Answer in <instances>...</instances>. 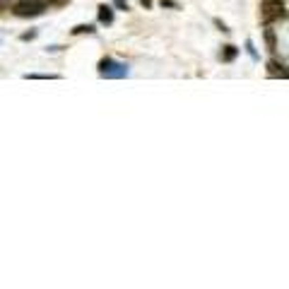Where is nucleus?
Masks as SVG:
<instances>
[{"instance_id": "1", "label": "nucleus", "mask_w": 289, "mask_h": 289, "mask_svg": "<svg viewBox=\"0 0 289 289\" xmlns=\"http://www.w3.org/2000/svg\"><path fill=\"white\" fill-rule=\"evenodd\" d=\"M287 8H284V3L282 0H263L261 3V19L265 27H272L275 22H280V19H287Z\"/></svg>"}, {"instance_id": "2", "label": "nucleus", "mask_w": 289, "mask_h": 289, "mask_svg": "<svg viewBox=\"0 0 289 289\" xmlns=\"http://www.w3.org/2000/svg\"><path fill=\"white\" fill-rule=\"evenodd\" d=\"M46 8H48L46 0H19L17 5L12 8V12L17 17H39V15L46 12Z\"/></svg>"}, {"instance_id": "3", "label": "nucleus", "mask_w": 289, "mask_h": 289, "mask_svg": "<svg viewBox=\"0 0 289 289\" xmlns=\"http://www.w3.org/2000/svg\"><path fill=\"white\" fill-rule=\"evenodd\" d=\"M99 75H101V77H126L128 68H126V65L113 63L111 58H104V61L99 63Z\"/></svg>"}, {"instance_id": "4", "label": "nucleus", "mask_w": 289, "mask_h": 289, "mask_svg": "<svg viewBox=\"0 0 289 289\" xmlns=\"http://www.w3.org/2000/svg\"><path fill=\"white\" fill-rule=\"evenodd\" d=\"M236 55H239V48H236V46H232V44H226L224 48L219 51V61H222V63H232Z\"/></svg>"}, {"instance_id": "5", "label": "nucleus", "mask_w": 289, "mask_h": 289, "mask_svg": "<svg viewBox=\"0 0 289 289\" xmlns=\"http://www.w3.org/2000/svg\"><path fill=\"white\" fill-rule=\"evenodd\" d=\"M113 22V10L108 8V5H99V24H111Z\"/></svg>"}, {"instance_id": "6", "label": "nucleus", "mask_w": 289, "mask_h": 289, "mask_svg": "<svg viewBox=\"0 0 289 289\" xmlns=\"http://www.w3.org/2000/svg\"><path fill=\"white\" fill-rule=\"evenodd\" d=\"M97 29H94V24H77V27L72 29V34L80 36V34H94Z\"/></svg>"}, {"instance_id": "7", "label": "nucleus", "mask_w": 289, "mask_h": 289, "mask_svg": "<svg viewBox=\"0 0 289 289\" xmlns=\"http://www.w3.org/2000/svg\"><path fill=\"white\" fill-rule=\"evenodd\" d=\"M36 34H39V32H36V29H32V32H24L19 39H22V41H32V39H36Z\"/></svg>"}, {"instance_id": "8", "label": "nucleus", "mask_w": 289, "mask_h": 289, "mask_svg": "<svg viewBox=\"0 0 289 289\" xmlns=\"http://www.w3.org/2000/svg\"><path fill=\"white\" fill-rule=\"evenodd\" d=\"M272 77H284V80H289V68H284V65H282V68H280L277 72H275Z\"/></svg>"}, {"instance_id": "9", "label": "nucleus", "mask_w": 289, "mask_h": 289, "mask_svg": "<svg viewBox=\"0 0 289 289\" xmlns=\"http://www.w3.org/2000/svg\"><path fill=\"white\" fill-rule=\"evenodd\" d=\"M246 48H248V53H251V58H253V61H258V53H255V48H253V44H251V41L246 44Z\"/></svg>"}, {"instance_id": "10", "label": "nucleus", "mask_w": 289, "mask_h": 289, "mask_svg": "<svg viewBox=\"0 0 289 289\" xmlns=\"http://www.w3.org/2000/svg\"><path fill=\"white\" fill-rule=\"evenodd\" d=\"M113 5H116L118 10H128V3H126V0H113Z\"/></svg>"}, {"instance_id": "11", "label": "nucleus", "mask_w": 289, "mask_h": 289, "mask_svg": "<svg viewBox=\"0 0 289 289\" xmlns=\"http://www.w3.org/2000/svg\"><path fill=\"white\" fill-rule=\"evenodd\" d=\"M162 5H164V8H179L174 0H162Z\"/></svg>"}, {"instance_id": "12", "label": "nucleus", "mask_w": 289, "mask_h": 289, "mask_svg": "<svg viewBox=\"0 0 289 289\" xmlns=\"http://www.w3.org/2000/svg\"><path fill=\"white\" fill-rule=\"evenodd\" d=\"M215 24H217V27H219V29H222V32H229V29H226V24H224V22H222V19H215Z\"/></svg>"}, {"instance_id": "13", "label": "nucleus", "mask_w": 289, "mask_h": 289, "mask_svg": "<svg viewBox=\"0 0 289 289\" xmlns=\"http://www.w3.org/2000/svg\"><path fill=\"white\" fill-rule=\"evenodd\" d=\"M8 8H10V3H8V0H0V12H5Z\"/></svg>"}, {"instance_id": "14", "label": "nucleus", "mask_w": 289, "mask_h": 289, "mask_svg": "<svg viewBox=\"0 0 289 289\" xmlns=\"http://www.w3.org/2000/svg\"><path fill=\"white\" fill-rule=\"evenodd\" d=\"M48 5H63V3H68V0H46Z\"/></svg>"}, {"instance_id": "15", "label": "nucleus", "mask_w": 289, "mask_h": 289, "mask_svg": "<svg viewBox=\"0 0 289 289\" xmlns=\"http://www.w3.org/2000/svg\"><path fill=\"white\" fill-rule=\"evenodd\" d=\"M140 5H142V8H150V5H152V0H140Z\"/></svg>"}]
</instances>
